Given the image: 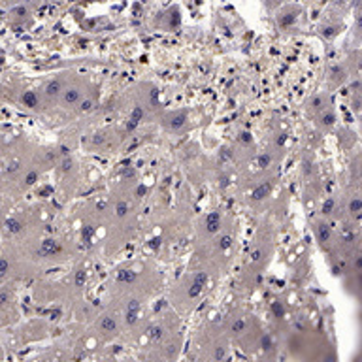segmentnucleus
I'll return each mask as SVG.
<instances>
[{"label": "nucleus", "mask_w": 362, "mask_h": 362, "mask_svg": "<svg viewBox=\"0 0 362 362\" xmlns=\"http://www.w3.org/2000/svg\"><path fill=\"white\" fill-rule=\"evenodd\" d=\"M62 104L66 106V108H72V106H79V102L85 98V93L81 91V87L79 85H70V87H64L62 89Z\"/></svg>", "instance_id": "1"}, {"label": "nucleus", "mask_w": 362, "mask_h": 362, "mask_svg": "<svg viewBox=\"0 0 362 362\" xmlns=\"http://www.w3.org/2000/svg\"><path fill=\"white\" fill-rule=\"evenodd\" d=\"M62 89H64V81L60 78H53L43 87V95L47 96V98H57V96H60Z\"/></svg>", "instance_id": "2"}, {"label": "nucleus", "mask_w": 362, "mask_h": 362, "mask_svg": "<svg viewBox=\"0 0 362 362\" xmlns=\"http://www.w3.org/2000/svg\"><path fill=\"white\" fill-rule=\"evenodd\" d=\"M207 283V276L204 274V272H200V274H196L194 276V279H192V283H190V289H189V296L190 298H196L200 293H202V289L206 287Z\"/></svg>", "instance_id": "3"}, {"label": "nucleus", "mask_w": 362, "mask_h": 362, "mask_svg": "<svg viewBox=\"0 0 362 362\" xmlns=\"http://www.w3.org/2000/svg\"><path fill=\"white\" fill-rule=\"evenodd\" d=\"M60 251H62V245H60L57 240H43L42 247H40V253L43 257H57Z\"/></svg>", "instance_id": "4"}, {"label": "nucleus", "mask_w": 362, "mask_h": 362, "mask_svg": "<svg viewBox=\"0 0 362 362\" xmlns=\"http://www.w3.org/2000/svg\"><path fill=\"white\" fill-rule=\"evenodd\" d=\"M98 328L102 334H115L117 332V321L113 319L112 315H102L98 321Z\"/></svg>", "instance_id": "5"}, {"label": "nucleus", "mask_w": 362, "mask_h": 362, "mask_svg": "<svg viewBox=\"0 0 362 362\" xmlns=\"http://www.w3.org/2000/svg\"><path fill=\"white\" fill-rule=\"evenodd\" d=\"M183 123H185V113L176 112V113H172V115H168V117H166V123H164V125H166L170 130H180Z\"/></svg>", "instance_id": "6"}, {"label": "nucleus", "mask_w": 362, "mask_h": 362, "mask_svg": "<svg viewBox=\"0 0 362 362\" xmlns=\"http://www.w3.org/2000/svg\"><path fill=\"white\" fill-rule=\"evenodd\" d=\"M206 228L209 234H215L221 228V215H219V211H211L206 217Z\"/></svg>", "instance_id": "7"}, {"label": "nucleus", "mask_w": 362, "mask_h": 362, "mask_svg": "<svg viewBox=\"0 0 362 362\" xmlns=\"http://www.w3.org/2000/svg\"><path fill=\"white\" fill-rule=\"evenodd\" d=\"M21 100H23V104L28 106V108H36V106H40V96L36 95L34 91H26Z\"/></svg>", "instance_id": "8"}, {"label": "nucleus", "mask_w": 362, "mask_h": 362, "mask_svg": "<svg viewBox=\"0 0 362 362\" xmlns=\"http://www.w3.org/2000/svg\"><path fill=\"white\" fill-rule=\"evenodd\" d=\"M270 190H272V183H264V185H260L259 189L253 192V198H255V200L266 198L268 194H270Z\"/></svg>", "instance_id": "9"}, {"label": "nucleus", "mask_w": 362, "mask_h": 362, "mask_svg": "<svg viewBox=\"0 0 362 362\" xmlns=\"http://www.w3.org/2000/svg\"><path fill=\"white\" fill-rule=\"evenodd\" d=\"M147 336H149V340H151V342H159V340H161V338L164 336L163 327H159V325H153V327H149V330H147Z\"/></svg>", "instance_id": "10"}, {"label": "nucleus", "mask_w": 362, "mask_h": 362, "mask_svg": "<svg viewBox=\"0 0 362 362\" xmlns=\"http://www.w3.org/2000/svg\"><path fill=\"white\" fill-rule=\"evenodd\" d=\"M117 281H121V283H134L136 281V274L130 272V270H121L119 276H117Z\"/></svg>", "instance_id": "11"}, {"label": "nucleus", "mask_w": 362, "mask_h": 362, "mask_svg": "<svg viewBox=\"0 0 362 362\" xmlns=\"http://www.w3.org/2000/svg\"><path fill=\"white\" fill-rule=\"evenodd\" d=\"M317 230H319V241L321 243H327L328 238H330V228H328L327 224H321Z\"/></svg>", "instance_id": "12"}, {"label": "nucleus", "mask_w": 362, "mask_h": 362, "mask_svg": "<svg viewBox=\"0 0 362 362\" xmlns=\"http://www.w3.org/2000/svg\"><path fill=\"white\" fill-rule=\"evenodd\" d=\"M361 209H362L361 200L355 198L353 202H351V206H349V211H351V215H353V217H359V215H361Z\"/></svg>", "instance_id": "13"}, {"label": "nucleus", "mask_w": 362, "mask_h": 362, "mask_svg": "<svg viewBox=\"0 0 362 362\" xmlns=\"http://www.w3.org/2000/svg\"><path fill=\"white\" fill-rule=\"evenodd\" d=\"M257 164H259V168H268V166L272 164V155H268V153L260 155L259 159H257Z\"/></svg>", "instance_id": "14"}, {"label": "nucleus", "mask_w": 362, "mask_h": 362, "mask_svg": "<svg viewBox=\"0 0 362 362\" xmlns=\"http://www.w3.org/2000/svg\"><path fill=\"white\" fill-rule=\"evenodd\" d=\"M243 328H245V321H243V319H238L232 325V332H234V334H240Z\"/></svg>", "instance_id": "15"}, {"label": "nucleus", "mask_w": 362, "mask_h": 362, "mask_svg": "<svg viewBox=\"0 0 362 362\" xmlns=\"http://www.w3.org/2000/svg\"><path fill=\"white\" fill-rule=\"evenodd\" d=\"M311 106L313 108H317V110H323V106H325V96H315L313 98V102H311Z\"/></svg>", "instance_id": "16"}, {"label": "nucleus", "mask_w": 362, "mask_h": 362, "mask_svg": "<svg viewBox=\"0 0 362 362\" xmlns=\"http://www.w3.org/2000/svg\"><path fill=\"white\" fill-rule=\"evenodd\" d=\"M115 209H117V215H119V217H125V215H127V211H129V206H127L125 202H119Z\"/></svg>", "instance_id": "17"}, {"label": "nucleus", "mask_w": 362, "mask_h": 362, "mask_svg": "<svg viewBox=\"0 0 362 362\" xmlns=\"http://www.w3.org/2000/svg\"><path fill=\"white\" fill-rule=\"evenodd\" d=\"M321 121H323V125H327V127H328V125H332V123H334V113H332V112L325 113Z\"/></svg>", "instance_id": "18"}, {"label": "nucleus", "mask_w": 362, "mask_h": 362, "mask_svg": "<svg viewBox=\"0 0 362 362\" xmlns=\"http://www.w3.org/2000/svg\"><path fill=\"white\" fill-rule=\"evenodd\" d=\"M334 209V200L328 198L327 202H325V206H323V213H330Z\"/></svg>", "instance_id": "19"}, {"label": "nucleus", "mask_w": 362, "mask_h": 362, "mask_svg": "<svg viewBox=\"0 0 362 362\" xmlns=\"http://www.w3.org/2000/svg\"><path fill=\"white\" fill-rule=\"evenodd\" d=\"M6 270H8V262L6 260H0V276H4Z\"/></svg>", "instance_id": "20"}, {"label": "nucleus", "mask_w": 362, "mask_h": 362, "mask_svg": "<svg viewBox=\"0 0 362 362\" xmlns=\"http://www.w3.org/2000/svg\"><path fill=\"white\" fill-rule=\"evenodd\" d=\"M240 142L249 144V142H251V134H249V132H243V134H240Z\"/></svg>", "instance_id": "21"}, {"label": "nucleus", "mask_w": 362, "mask_h": 362, "mask_svg": "<svg viewBox=\"0 0 362 362\" xmlns=\"http://www.w3.org/2000/svg\"><path fill=\"white\" fill-rule=\"evenodd\" d=\"M9 230H15V232H19V230H21V226H19L17 221H11V223H9Z\"/></svg>", "instance_id": "22"}, {"label": "nucleus", "mask_w": 362, "mask_h": 362, "mask_svg": "<svg viewBox=\"0 0 362 362\" xmlns=\"http://www.w3.org/2000/svg\"><path fill=\"white\" fill-rule=\"evenodd\" d=\"M228 245H230V238H228V236H224L223 240H221V247H228Z\"/></svg>", "instance_id": "23"}, {"label": "nucleus", "mask_w": 362, "mask_h": 362, "mask_svg": "<svg viewBox=\"0 0 362 362\" xmlns=\"http://www.w3.org/2000/svg\"><path fill=\"white\" fill-rule=\"evenodd\" d=\"M36 181V174L32 172V174H28V176H26V183H34Z\"/></svg>", "instance_id": "24"}]
</instances>
